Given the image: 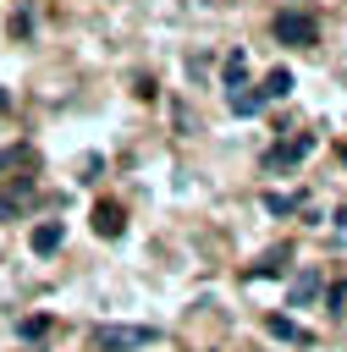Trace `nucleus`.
<instances>
[{"label": "nucleus", "mask_w": 347, "mask_h": 352, "mask_svg": "<svg viewBox=\"0 0 347 352\" xmlns=\"http://www.w3.org/2000/svg\"><path fill=\"white\" fill-rule=\"evenodd\" d=\"M341 160H347V143H341Z\"/></svg>", "instance_id": "17"}, {"label": "nucleus", "mask_w": 347, "mask_h": 352, "mask_svg": "<svg viewBox=\"0 0 347 352\" xmlns=\"http://www.w3.org/2000/svg\"><path fill=\"white\" fill-rule=\"evenodd\" d=\"M275 38L281 44H314V16L308 11H281L275 16Z\"/></svg>", "instance_id": "2"}, {"label": "nucleus", "mask_w": 347, "mask_h": 352, "mask_svg": "<svg viewBox=\"0 0 347 352\" xmlns=\"http://www.w3.org/2000/svg\"><path fill=\"white\" fill-rule=\"evenodd\" d=\"M61 236H66V231H61V220H39V226H33V236H28V248H33L39 258H50V253L61 248Z\"/></svg>", "instance_id": "4"}, {"label": "nucleus", "mask_w": 347, "mask_h": 352, "mask_svg": "<svg viewBox=\"0 0 347 352\" xmlns=\"http://www.w3.org/2000/svg\"><path fill=\"white\" fill-rule=\"evenodd\" d=\"M226 104H231L237 116H259V104H264V99H259V88H248V82H242V88H231V94H226Z\"/></svg>", "instance_id": "7"}, {"label": "nucleus", "mask_w": 347, "mask_h": 352, "mask_svg": "<svg viewBox=\"0 0 347 352\" xmlns=\"http://www.w3.org/2000/svg\"><path fill=\"white\" fill-rule=\"evenodd\" d=\"M44 330H50V314H28V319L17 324V336H22V341H39Z\"/></svg>", "instance_id": "11"}, {"label": "nucleus", "mask_w": 347, "mask_h": 352, "mask_svg": "<svg viewBox=\"0 0 347 352\" xmlns=\"http://www.w3.org/2000/svg\"><path fill=\"white\" fill-rule=\"evenodd\" d=\"M336 220H341V226H347V204H341V214H336Z\"/></svg>", "instance_id": "16"}, {"label": "nucleus", "mask_w": 347, "mask_h": 352, "mask_svg": "<svg viewBox=\"0 0 347 352\" xmlns=\"http://www.w3.org/2000/svg\"><path fill=\"white\" fill-rule=\"evenodd\" d=\"M0 104H6V94H0Z\"/></svg>", "instance_id": "18"}, {"label": "nucleus", "mask_w": 347, "mask_h": 352, "mask_svg": "<svg viewBox=\"0 0 347 352\" xmlns=\"http://www.w3.org/2000/svg\"><path fill=\"white\" fill-rule=\"evenodd\" d=\"M0 165H6V160H0Z\"/></svg>", "instance_id": "19"}, {"label": "nucleus", "mask_w": 347, "mask_h": 352, "mask_svg": "<svg viewBox=\"0 0 347 352\" xmlns=\"http://www.w3.org/2000/svg\"><path fill=\"white\" fill-rule=\"evenodd\" d=\"M160 330L154 324H99L94 330V346L99 352H138V346H154Z\"/></svg>", "instance_id": "1"}, {"label": "nucleus", "mask_w": 347, "mask_h": 352, "mask_svg": "<svg viewBox=\"0 0 347 352\" xmlns=\"http://www.w3.org/2000/svg\"><path fill=\"white\" fill-rule=\"evenodd\" d=\"M6 214H17V198H11V192H0V220H6Z\"/></svg>", "instance_id": "15"}, {"label": "nucleus", "mask_w": 347, "mask_h": 352, "mask_svg": "<svg viewBox=\"0 0 347 352\" xmlns=\"http://www.w3.org/2000/svg\"><path fill=\"white\" fill-rule=\"evenodd\" d=\"M286 258H292V253H286V248H275V253H264V258H259V264H253L248 275H253V280H270V275H286Z\"/></svg>", "instance_id": "9"}, {"label": "nucleus", "mask_w": 347, "mask_h": 352, "mask_svg": "<svg viewBox=\"0 0 347 352\" xmlns=\"http://www.w3.org/2000/svg\"><path fill=\"white\" fill-rule=\"evenodd\" d=\"M319 286H325L319 270H297V275H292V308H308V302L319 297Z\"/></svg>", "instance_id": "5"}, {"label": "nucleus", "mask_w": 347, "mask_h": 352, "mask_svg": "<svg viewBox=\"0 0 347 352\" xmlns=\"http://www.w3.org/2000/svg\"><path fill=\"white\" fill-rule=\"evenodd\" d=\"M303 154H314V132H297V138L275 143V148H270V165H297Z\"/></svg>", "instance_id": "3"}, {"label": "nucleus", "mask_w": 347, "mask_h": 352, "mask_svg": "<svg viewBox=\"0 0 347 352\" xmlns=\"http://www.w3.org/2000/svg\"><path fill=\"white\" fill-rule=\"evenodd\" d=\"M341 302H347V280H336V286H330V314H341Z\"/></svg>", "instance_id": "14"}, {"label": "nucleus", "mask_w": 347, "mask_h": 352, "mask_svg": "<svg viewBox=\"0 0 347 352\" xmlns=\"http://www.w3.org/2000/svg\"><path fill=\"white\" fill-rule=\"evenodd\" d=\"M121 226H127V220H121L116 204H99V209H94V231H99V236H121Z\"/></svg>", "instance_id": "8"}, {"label": "nucleus", "mask_w": 347, "mask_h": 352, "mask_svg": "<svg viewBox=\"0 0 347 352\" xmlns=\"http://www.w3.org/2000/svg\"><path fill=\"white\" fill-rule=\"evenodd\" d=\"M264 330H270V336H281V341H308V336H303V330H297L292 319H281V314H275V319H270Z\"/></svg>", "instance_id": "12"}, {"label": "nucleus", "mask_w": 347, "mask_h": 352, "mask_svg": "<svg viewBox=\"0 0 347 352\" xmlns=\"http://www.w3.org/2000/svg\"><path fill=\"white\" fill-rule=\"evenodd\" d=\"M292 82H297V77H292L286 66H275V72L264 77V88H259V99H286V94H292Z\"/></svg>", "instance_id": "6"}, {"label": "nucleus", "mask_w": 347, "mask_h": 352, "mask_svg": "<svg viewBox=\"0 0 347 352\" xmlns=\"http://www.w3.org/2000/svg\"><path fill=\"white\" fill-rule=\"evenodd\" d=\"M264 209H270V214H292L297 198H286V192H264Z\"/></svg>", "instance_id": "13"}, {"label": "nucleus", "mask_w": 347, "mask_h": 352, "mask_svg": "<svg viewBox=\"0 0 347 352\" xmlns=\"http://www.w3.org/2000/svg\"><path fill=\"white\" fill-rule=\"evenodd\" d=\"M242 82H248V60L237 50V55H226V88H242Z\"/></svg>", "instance_id": "10"}]
</instances>
